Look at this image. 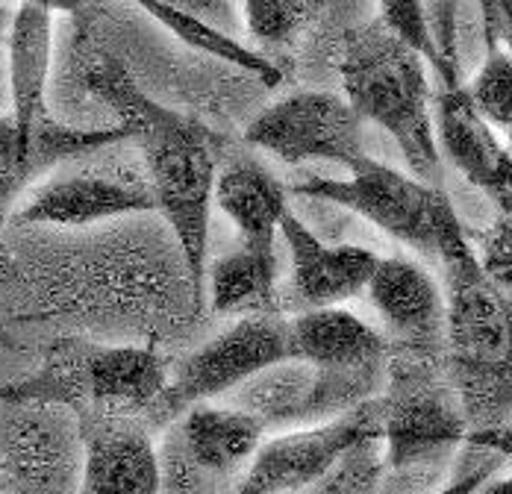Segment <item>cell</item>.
Returning a JSON list of instances; mask_svg holds the SVG:
<instances>
[{
    "instance_id": "obj_1",
    "label": "cell",
    "mask_w": 512,
    "mask_h": 494,
    "mask_svg": "<svg viewBox=\"0 0 512 494\" xmlns=\"http://www.w3.org/2000/svg\"><path fill=\"white\" fill-rule=\"evenodd\" d=\"M80 80L89 95L112 109L118 127L127 130L142 156L154 186L156 212L165 218L180 247L192 306L204 309L212 195L233 142L201 118L156 103L139 89L127 65L101 45L83 48Z\"/></svg>"
},
{
    "instance_id": "obj_2",
    "label": "cell",
    "mask_w": 512,
    "mask_h": 494,
    "mask_svg": "<svg viewBox=\"0 0 512 494\" xmlns=\"http://www.w3.org/2000/svg\"><path fill=\"white\" fill-rule=\"evenodd\" d=\"M448 303L445 365L471 430L512 421V295L480 265L460 218L439 247ZM468 430V433H471Z\"/></svg>"
},
{
    "instance_id": "obj_3",
    "label": "cell",
    "mask_w": 512,
    "mask_h": 494,
    "mask_svg": "<svg viewBox=\"0 0 512 494\" xmlns=\"http://www.w3.org/2000/svg\"><path fill=\"white\" fill-rule=\"evenodd\" d=\"M427 68L424 53L392 33L380 18L351 27L342 39V95L365 124H377L392 136L415 177L436 183L442 177V153L433 121L436 92Z\"/></svg>"
},
{
    "instance_id": "obj_4",
    "label": "cell",
    "mask_w": 512,
    "mask_h": 494,
    "mask_svg": "<svg viewBox=\"0 0 512 494\" xmlns=\"http://www.w3.org/2000/svg\"><path fill=\"white\" fill-rule=\"evenodd\" d=\"M392 480H439L451 453L468 439V418L442 350L389 345L386 389L377 397Z\"/></svg>"
},
{
    "instance_id": "obj_5",
    "label": "cell",
    "mask_w": 512,
    "mask_h": 494,
    "mask_svg": "<svg viewBox=\"0 0 512 494\" xmlns=\"http://www.w3.org/2000/svg\"><path fill=\"white\" fill-rule=\"evenodd\" d=\"M171 362L154 345H98L62 339L39 371L0 389V400H39L74 412L142 418L165 392Z\"/></svg>"
},
{
    "instance_id": "obj_6",
    "label": "cell",
    "mask_w": 512,
    "mask_h": 494,
    "mask_svg": "<svg viewBox=\"0 0 512 494\" xmlns=\"http://www.w3.org/2000/svg\"><path fill=\"white\" fill-rule=\"evenodd\" d=\"M289 192L295 198L324 200L354 212L433 265H439L445 230L460 218L439 183H427L412 171L377 162L368 153L348 168V177L312 174L289 186Z\"/></svg>"
},
{
    "instance_id": "obj_7",
    "label": "cell",
    "mask_w": 512,
    "mask_h": 494,
    "mask_svg": "<svg viewBox=\"0 0 512 494\" xmlns=\"http://www.w3.org/2000/svg\"><path fill=\"white\" fill-rule=\"evenodd\" d=\"M265 427L254 415L209 400L159 430V494H239Z\"/></svg>"
},
{
    "instance_id": "obj_8",
    "label": "cell",
    "mask_w": 512,
    "mask_h": 494,
    "mask_svg": "<svg viewBox=\"0 0 512 494\" xmlns=\"http://www.w3.org/2000/svg\"><path fill=\"white\" fill-rule=\"evenodd\" d=\"M292 359V327L286 312L236 318L224 333L171 365L165 392L145 415L151 430H165L186 409L224 400L259 371Z\"/></svg>"
},
{
    "instance_id": "obj_9",
    "label": "cell",
    "mask_w": 512,
    "mask_h": 494,
    "mask_svg": "<svg viewBox=\"0 0 512 494\" xmlns=\"http://www.w3.org/2000/svg\"><path fill=\"white\" fill-rule=\"evenodd\" d=\"M383 389L386 365L336 371L301 359H286L259 371L221 403L254 415L271 436L351 415L362 403L383 395Z\"/></svg>"
},
{
    "instance_id": "obj_10",
    "label": "cell",
    "mask_w": 512,
    "mask_h": 494,
    "mask_svg": "<svg viewBox=\"0 0 512 494\" xmlns=\"http://www.w3.org/2000/svg\"><path fill=\"white\" fill-rule=\"evenodd\" d=\"M92 156V153H89ZM80 159L65 162L68 168L51 174L24 198L15 212L18 224L30 227H92L112 218L156 212V195L142 156H112L86 165Z\"/></svg>"
},
{
    "instance_id": "obj_11",
    "label": "cell",
    "mask_w": 512,
    "mask_h": 494,
    "mask_svg": "<svg viewBox=\"0 0 512 494\" xmlns=\"http://www.w3.org/2000/svg\"><path fill=\"white\" fill-rule=\"evenodd\" d=\"M365 121L345 95L298 89L265 106L245 127V145L271 153L283 165L333 162L345 171L365 156Z\"/></svg>"
},
{
    "instance_id": "obj_12",
    "label": "cell",
    "mask_w": 512,
    "mask_h": 494,
    "mask_svg": "<svg viewBox=\"0 0 512 494\" xmlns=\"http://www.w3.org/2000/svg\"><path fill=\"white\" fill-rule=\"evenodd\" d=\"M0 474L15 494H77L83 471V430L71 406L3 400Z\"/></svg>"
},
{
    "instance_id": "obj_13",
    "label": "cell",
    "mask_w": 512,
    "mask_h": 494,
    "mask_svg": "<svg viewBox=\"0 0 512 494\" xmlns=\"http://www.w3.org/2000/svg\"><path fill=\"white\" fill-rule=\"evenodd\" d=\"M368 436H383L377 397L336 421L271 433L256 450L239 494L301 492Z\"/></svg>"
},
{
    "instance_id": "obj_14",
    "label": "cell",
    "mask_w": 512,
    "mask_h": 494,
    "mask_svg": "<svg viewBox=\"0 0 512 494\" xmlns=\"http://www.w3.org/2000/svg\"><path fill=\"white\" fill-rule=\"evenodd\" d=\"M433 121L442 162L492 203L495 221L512 227V150L477 112L465 83L436 89Z\"/></svg>"
},
{
    "instance_id": "obj_15",
    "label": "cell",
    "mask_w": 512,
    "mask_h": 494,
    "mask_svg": "<svg viewBox=\"0 0 512 494\" xmlns=\"http://www.w3.org/2000/svg\"><path fill=\"white\" fill-rule=\"evenodd\" d=\"M368 303L380 318L389 345L442 350L448 303L436 274L412 256H380V265L365 289Z\"/></svg>"
},
{
    "instance_id": "obj_16",
    "label": "cell",
    "mask_w": 512,
    "mask_h": 494,
    "mask_svg": "<svg viewBox=\"0 0 512 494\" xmlns=\"http://www.w3.org/2000/svg\"><path fill=\"white\" fill-rule=\"evenodd\" d=\"M83 471L77 494H159L154 430L133 415L77 412Z\"/></svg>"
},
{
    "instance_id": "obj_17",
    "label": "cell",
    "mask_w": 512,
    "mask_h": 494,
    "mask_svg": "<svg viewBox=\"0 0 512 494\" xmlns=\"http://www.w3.org/2000/svg\"><path fill=\"white\" fill-rule=\"evenodd\" d=\"M280 236L289 250V292L295 300V312L345 306L348 300L365 295L380 253L362 245H327L307 224L289 212L283 218Z\"/></svg>"
},
{
    "instance_id": "obj_18",
    "label": "cell",
    "mask_w": 512,
    "mask_h": 494,
    "mask_svg": "<svg viewBox=\"0 0 512 494\" xmlns=\"http://www.w3.org/2000/svg\"><path fill=\"white\" fill-rule=\"evenodd\" d=\"M53 59V15L42 6L18 0L6 39L9 115L30 145L56 139L65 124L48 112V74Z\"/></svg>"
},
{
    "instance_id": "obj_19",
    "label": "cell",
    "mask_w": 512,
    "mask_h": 494,
    "mask_svg": "<svg viewBox=\"0 0 512 494\" xmlns=\"http://www.w3.org/2000/svg\"><path fill=\"white\" fill-rule=\"evenodd\" d=\"M289 186H283L254 153L230 150L215 180V206L230 218L239 245L277 253L283 218L292 212Z\"/></svg>"
},
{
    "instance_id": "obj_20",
    "label": "cell",
    "mask_w": 512,
    "mask_h": 494,
    "mask_svg": "<svg viewBox=\"0 0 512 494\" xmlns=\"http://www.w3.org/2000/svg\"><path fill=\"white\" fill-rule=\"evenodd\" d=\"M292 359L309 365L351 371L389 362V339L383 330L348 306L304 309L289 315Z\"/></svg>"
},
{
    "instance_id": "obj_21",
    "label": "cell",
    "mask_w": 512,
    "mask_h": 494,
    "mask_svg": "<svg viewBox=\"0 0 512 494\" xmlns=\"http://www.w3.org/2000/svg\"><path fill=\"white\" fill-rule=\"evenodd\" d=\"M127 130L124 127H92V130H80V127H65L56 139L42 142V145H30L15 118L9 112L0 115V218L3 212L12 206V200L42 174H48L53 168L98 153V150L127 142Z\"/></svg>"
},
{
    "instance_id": "obj_22",
    "label": "cell",
    "mask_w": 512,
    "mask_h": 494,
    "mask_svg": "<svg viewBox=\"0 0 512 494\" xmlns=\"http://www.w3.org/2000/svg\"><path fill=\"white\" fill-rule=\"evenodd\" d=\"M206 300L215 315L248 318L283 312L280 259L251 247H233L206 265Z\"/></svg>"
},
{
    "instance_id": "obj_23",
    "label": "cell",
    "mask_w": 512,
    "mask_h": 494,
    "mask_svg": "<svg viewBox=\"0 0 512 494\" xmlns=\"http://www.w3.org/2000/svg\"><path fill=\"white\" fill-rule=\"evenodd\" d=\"M315 0H242V27L265 50H292L307 36Z\"/></svg>"
},
{
    "instance_id": "obj_24",
    "label": "cell",
    "mask_w": 512,
    "mask_h": 494,
    "mask_svg": "<svg viewBox=\"0 0 512 494\" xmlns=\"http://www.w3.org/2000/svg\"><path fill=\"white\" fill-rule=\"evenodd\" d=\"M386 489V453L383 436H368L348 450L321 480L295 494H383Z\"/></svg>"
},
{
    "instance_id": "obj_25",
    "label": "cell",
    "mask_w": 512,
    "mask_h": 494,
    "mask_svg": "<svg viewBox=\"0 0 512 494\" xmlns=\"http://www.w3.org/2000/svg\"><path fill=\"white\" fill-rule=\"evenodd\" d=\"M465 92L477 112L507 136L512 130V50H486V59L465 83Z\"/></svg>"
},
{
    "instance_id": "obj_26",
    "label": "cell",
    "mask_w": 512,
    "mask_h": 494,
    "mask_svg": "<svg viewBox=\"0 0 512 494\" xmlns=\"http://www.w3.org/2000/svg\"><path fill=\"white\" fill-rule=\"evenodd\" d=\"M380 3V21L398 33L404 42H410L412 48L421 50L424 59L430 62V68L436 71L439 83L445 86L448 80V71H445V62L439 56L436 48V39H433V30H430V18H427V3L424 0H377Z\"/></svg>"
},
{
    "instance_id": "obj_27",
    "label": "cell",
    "mask_w": 512,
    "mask_h": 494,
    "mask_svg": "<svg viewBox=\"0 0 512 494\" xmlns=\"http://www.w3.org/2000/svg\"><path fill=\"white\" fill-rule=\"evenodd\" d=\"M468 239L477 250L480 265L486 274L512 295V227L492 221L486 230H468Z\"/></svg>"
},
{
    "instance_id": "obj_28",
    "label": "cell",
    "mask_w": 512,
    "mask_h": 494,
    "mask_svg": "<svg viewBox=\"0 0 512 494\" xmlns=\"http://www.w3.org/2000/svg\"><path fill=\"white\" fill-rule=\"evenodd\" d=\"M474 447V445H471ZM477 450V459L474 462H465L462 471H457L451 480H445V486H439L433 494H477V489L495 474L504 468V456L492 453V450H483V447H474Z\"/></svg>"
},
{
    "instance_id": "obj_29",
    "label": "cell",
    "mask_w": 512,
    "mask_h": 494,
    "mask_svg": "<svg viewBox=\"0 0 512 494\" xmlns=\"http://www.w3.org/2000/svg\"><path fill=\"white\" fill-rule=\"evenodd\" d=\"M162 3L171 6V9H177V12L195 15V18L206 21V24L218 27L221 33L239 39L242 15L236 12V3L233 0H162Z\"/></svg>"
},
{
    "instance_id": "obj_30",
    "label": "cell",
    "mask_w": 512,
    "mask_h": 494,
    "mask_svg": "<svg viewBox=\"0 0 512 494\" xmlns=\"http://www.w3.org/2000/svg\"><path fill=\"white\" fill-rule=\"evenodd\" d=\"M486 50H512V0H477Z\"/></svg>"
},
{
    "instance_id": "obj_31",
    "label": "cell",
    "mask_w": 512,
    "mask_h": 494,
    "mask_svg": "<svg viewBox=\"0 0 512 494\" xmlns=\"http://www.w3.org/2000/svg\"><path fill=\"white\" fill-rule=\"evenodd\" d=\"M465 445L483 447L492 450L498 456H504L507 462H512V421L510 424H498V427H483V430H471Z\"/></svg>"
},
{
    "instance_id": "obj_32",
    "label": "cell",
    "mask_w": 512,
    "mask_h": 494,
    "mask_svg": "<svg viewBox=\"0 0 512 494\" xmlns=\"http://www.w3.org/2000/svg\"><path fill=\"white\" fill-rule=\"evenodd\" d=\"M24 3L42 6V9H48L51 15H80V12L86 9L89 0H24Z\"/></svg>"
},
{
    "instance_id": "obj_33",
    "label": "cell",
    "mask_w": 512,
    "mask_h": 494,
    "mask_svg": "<svg viewBox=\"0 0 512 494\" xmlns=\"http://www.w3.org/2000/svg\"><path fill=\"white\" fill-rule=\"evenodd\" d=\"M477 494H512V474L495 471V474L477 489Z\"/></svg>"
},
{
    "instance_id": "obj_34",
    "label": "cell",
    "mask_w": 512,
    "mask_h": 494,
    "mask_svg": "<svg viewBox=\"0 0 512 494\" xmlns=\"http://www.w3.org/2000/svg\"><path fill=\"white\" fill-rule=\"evenodd\" d=\"M12 18H15V6H6V3L0 0V45H6V39H9Z\"/></svg>"
}]
</instances>
